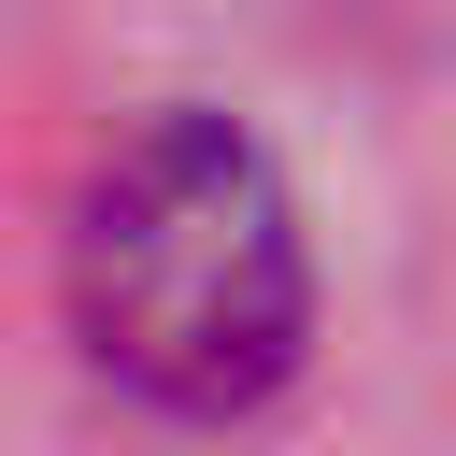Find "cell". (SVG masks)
<instances>
[{
  "label": "cell",
  "instance_id": "6da1fadb",
  "mask_svg": "<svg viewBox=\"0 0 456 456\" xmlns=\"http://www.w3.org/2000/svg\"><path fill=\"white\" fill-rule=\"evenodd\" d=\"M71 314L114 385L157 413H242L285 385L314 271L271 157L228 114H157L100 157L86 228H71Z\"/></svg>",
  "mask_w": 456,
  "mask_h": 456
}]
</instances>
